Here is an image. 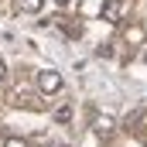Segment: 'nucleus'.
<instances>
[{
	"mask_svg": "<svg viewBox=\"0 0 147 147\" xmlns=\"http://www.w3.org/2000/svg\"><path fill=\"white\" fill-rule=\"evenodd\" d=\"M113 130H116V120H113L110 113H99V116H92V134H96V137H110Z\"/></svg>",
	"mask_w": 147,
	"mask_h": 147,
	"instance_id": "7ed1b4c3",
	"label": "nucleus"
},
{
	"mask_svg": "<svg viewBox=\"0 0 147 147\" xmlns=\"http://www.w3.org/2000/svg\"><path fill=\"white\" fill-rule=\"evenodd\" d=\"M120 14H123V0H106V3H103V17H106L110 24L120 21Z\"/></svg>",
	"mask_w": 147,
	"mask_h": 147,
	"instance_id": "39448f33",
	"label": "nucleus"
},
{
	"mask_svg": "<svg viewBox=\"0 0 147 147\" xmlns=\"http://www.w3.org/2000/svg\"><path fill=\"white\" fill-rule=\"evenodd\" d=\"M3 72H7V65H3V58H0V79H3Z\"/></svg>",
	"mask_w": 147,
	"mask_h": 147,
	"instance_id": "9b49d317",
	"label": "nucleus"
},
{
	"mask_svg": "<svg viewBox=\"0 0 147 147\" xmlns=\"http://www.w3.org/2000/svg\"><path fill=\"white\" fill-rule=\"evenodd\" d=\"M147 123V110H134L127 120H123V130H130V134H137L140 127Z\"/></svg>",
	"mask_w": 147,
	"mask_h": 147,
	"instance_id": "20e7f679",
	"label": "nucleus"
},
{
	"mask_svg": "<svg viewBox=\"0 0 147 147\" xmlns=\"http://www.w3.org/2000/svg\"><path fill=\"white\" fill-rule=\"evenodd\" d=\"M55 120H58V123H65V120H72V106H62V110L55 113Z\"/></svg>",
	"mask_w": 147,
	"mask_h": 147,
	"instance_id": "1a4fd4ad",
	"label": "nucleus"
},
{
	"mask_svg": "<svg viewBox=\"0 0 147 147\" xmlns=\"http://www.w3.org/2000/svg\"><path fill=\"white\" fill-rule=\"evenodd\" d=\"M41 3L45 0H14V10L17 14H41Z\"/></svg>",
	"mask_w": 147,
	"mask_h": 147,
	"instance_id": "423d86ee",
	"label": "nucleus"
},
{
	"mask_svg": "<svg viewBox=\"0 0 147 147\" xmlns=\"http://www.w3.org/2000/svg\"><path fill=\"white\" fill-rule=\"evenodd\" d=\"M3 147H31V144H28L24 137H7V140H3Z\"/></svg>",
	"mask_w": 147,
	"mask_h": 147,
	"instance_id": "6e6552de",
	"label": "nucleus"
},
{
	"mask_svg": "<svg viewBox=\"0 0 147 147\" xmlns=\"http://www.w3.org/2000/svg\"><path fill=\"white\" fill-rule=\"evenodd\" d=\"M7 103H10V106H24V110H41V106H45V96H41V92H31V89H24V86H14V89H10V92H7Z\"/></svg>",
	"mask_w": 147,
	"mask_h": 147,
	"instance_id": "f257e3e1",
	"label": "nucleus"
},
{
	"mask_svg": "<svg viewBox=\"0 0 147 147\" xmlns=\"http://www.w3.org/2000/svg\"><path fill=\"white\" fill-rule=\"evenodd\" d=\"M123 38H127L130 45H140V41L147 38V31H144V24H130V28L123 31Z\"/></svg>",
	"mask_w": 147,
	"mask_h": 147,
	"instance_id": "0eeeda50",
	"label": "nucleus"
},
{
	"mask_svg": "<svg viewBox=\"0 0 147 147\" xmlns=\"http://www.w3.org/2000/svg\"><path fill=\"white\" fill-rule=\"evenodd\" d=\"M62 86H65L62 72H55V69H41V72H38V89H41V96H55V92H62Z\"/></svg>",
	"mask_w": 147,
	"mask_h": 147,
	"instance_id": "f03ea898",
	"label": "nucleus"
},
{
	"mask_svg": "<svg viewBox=\"0 0 147 147\" xmlns=\"http://www.w3.org/2000/svg\"><path fill=\"white\" fill-rule=\"evenodd\" d=\"M55 147H65V144H55Z\"/></svg>",
	"mask_w": 147,
	"mask_h": 147,
	"instance_id": "f8f14e48",
	"label": "nucleus"
},
{
	"mask_svg": "<svg viewBox=\"0 0 147 147\" xmlns=\"http://www.w3.org/2000/svg\"><path fill=\"white\" fill-rule=\"evenodd\" d=\"M72 3H79V0H58V7H72Z\"/></svg>",
	"mask_w": 147,
	"mask_h": 147,
	"instance_id": "9d476101",
	"label": "nucleus"
},
{
	"mask_svg": "<svg viewBox=\"0 0 147 147\" xmlns=\"http://www.w3.org/2000/svg\"><path fill=\"white\" fill-rule=\"evenodd\" d=\"M144 62H147V55H144Z\"/></svg>",
	"mask_w": 147,
	"mask_h": 147,
	"instance_id": "ddd939ff",
	"label": "nucleus"
}]
</instances>
